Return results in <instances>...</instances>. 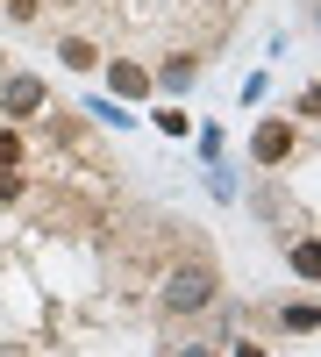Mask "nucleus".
<instances>
[{"instance_id": "obj_1", "label": "nucleus", "mask_w": 321, "mask_h": 357, "mask_svg": "<svg viewBox=\"0 0 321 357\" xmlns=\"http://www.w3.org/2000/svg\"><path fill=\"white\" fill-rule=\"evenodd\" d=\"M214 272H208V264H179V272H171L164 279V307L171 314H200V307H214Z\"/></svg>"}, {"instance_id": "obj_2", "label": "nucleus", "mask_w": 321, "mask_h": 357, "mask_svg": "<svg viewBox=\"0 0 321 357\" xmlns=\"http://www.w3.org/2000/svg\"><path fill=\"white\" fill-rule=\"evenodd\" d=\"M36 107H43V79L36 72H15L0 86V114H36Z\"/></svg>"}, {"instance_id": "obj_3", "label": "nucleus", "mask_w": 321, "mask_h": 357, "mask_svg": "<svg viewBox=\"0 0 321 357\" xmlns=\"http://www.w3.org/2000/svg\"><path fill=\"white\" fill-rule=\"evenodd\" d=\"M250 151H257V165H285V158H293V129H285V122H265V129L250 136Z\"/></svg>"}, {"instance_id": "obj_4", "label": "nucleus", "mask_w": 321, "mask_h": 357, "mask_svg": "<svg viewBox=\"0 0 321 357\" xmlns=\"http://www.w3.org/2000/svg\"><path fill=\"white\" fill-rule=\"evenodd\" d=\"M57 57H65L72 72H93V65H100V50L86 43V36H65V43H57Z\"/></svg>"}, {"instance_id": "obj_5", "label": "nucleus", "mask_w": 321, "mask_h": 357, "mask_svg": "<svg viewBox=\"0 0 321 357\" xmlns=\"http://www.w3.org/2000/svg\"><path fill=\"white\" fill-rule=\"evenodd\" d=\"M114 93H150V72H143V65H114Z\"/></svg>"}, {"instance_id": "obj_6", "label": "nucleus", "mask_w": 321, "mask_h": 357, "mask_svg": "<svg viewBox=\"0 0 321 357\" xmlns=\"http://www.w3.org/2000/svg\"><path fill=\"white\" fill-rule=\"evenodd\" d=\"M285 329H293V336H314V301H293V307H285Z\"/></svg>"}, {"instance_id": "obj_7", "label": "nucleus", "mask_w": 321, "mask_h": 357, "mask_svg": "<svg viewBox=\"0 0 321 357\" xmlns=\"http://www.w3.org/2000/svg\"><path fill=\"white\" fill-rule=\"evenodd\" d=\"M193 86V57H179V65H164V93H186Z\"/></svg>"}, {"instance_id": "obj_8", "label": "nucleus", "mask_w": 321, "mask_h": 357, "mask_svg": "<svg viewBox=\"0 0 321 357\" xmlns=\"http://www.w3.org/2000/svg\"><path fill=\"white\" fill-rule=\"evenodd\" d=\"M15 165H22V143H15V136H0V172H15Z\"/></svg>"}, {"instance_id": "obj_9", "label": "nucleus", "mask_w": 321, "mask_h": 357, "mask_svg": "<svg viewBox=\"0 0 321 357\" xmlns=\"http://www.w3.org/2000/svg\"><path fill=\"white\" fill-rule=\"evenodd\" d=\"M15 193H22V178H15V172H0V200H15Z\"/></svg>"}, {"instance_id": "obj_10", "label": "nucleus", "mask_w": 321, "mask_h": 357, "mask_svg": "<svg viewBox=\"0 0 321 357\" xmlns=\"http://www.w3.org/2000/svg\"><path fill=\"white\" fill-rule=\"evenodd\" d=\"M179 357H214V343H179Z\"/></svg>"}, {"instance_id": "obj_11", "label": "nucleus", "mask_w": 321, "mask_h": 357, "mask_svg": "<svg viewBox=\"0 0 321 357\" xmlns=\"http://www.w3.org/2000/svg\"><path fill=\"white\" fill-rule=\"evenodd\" d=\"M236 357H265V350H257V343H236Z\"/></svg>"}]
</instances>
